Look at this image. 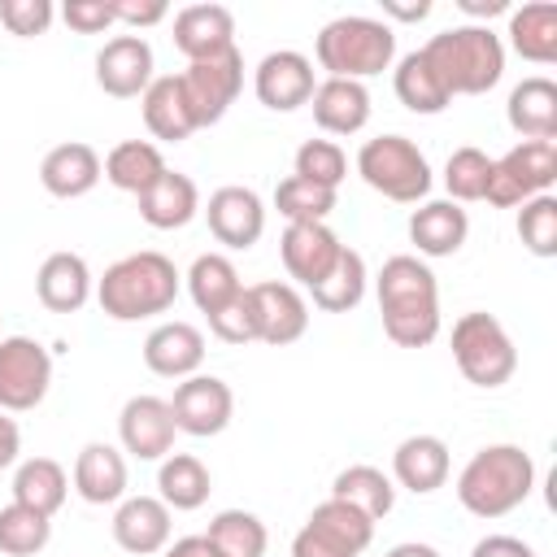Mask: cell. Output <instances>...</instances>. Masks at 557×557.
Listing matches in <instances>:
<instances>
[{"instance_id":"4316f807","label":"cell","mask_w":557,"mask_h":557,"mask_svg":"<svg viewBox=\"0 0 557 557\" xmlns=\"http://www.w3.org/2000/svg\"><path fill=\"white\" fill-rule=\"evenodd\" d=\"M505 117H509V126H513L522 139L553 144V139H557V83L544 78V74L522 78V83L509 91Z\"/></svg>"},{"instance_id":"52a82bcc","label":"cell","mask_w":557,"mask_h":557,"mask_svg":"<svg viewBox=\"0 0 557 557\" xmlns=\"http://www.w3.org/2000/svg\"><path fill=\"white\" fill-rule=\"evenodd\" d=\"M453 361L466 374V383L500 387L518 370V348H513L509 331L500 326V318L474 309V313H461L453 322Z\"/></svg>"},{"instance_id":"8d00e7d4","label":"cell","mask_w":557,"mask_h":557,"mask_svg":"<svg viewBox=\"0 0 557 557\" xmlns=\"http://www.w3.org/2000/svg\"><path fill=\"white\" fill-rule=\"evenodd\" d=\"M366 283H370V274H366V257H361L357 248L344 244L339 257H335V265L326 270L322 283L309 287V296H313V305H318L322 313H348V309L361 305Z\"/></svg>"},{"instance_id":"ac0fdd59","label":"cell","mask_w":557,"mask_h":557,"mask_svg":"<svg viewBox=\"0 0 557 557\" xmlns=\"http://www.w3.org/2000/svg\"><path fill=\"white\" fill-rule=\"evenodd\" d=\"M248 292H252V305H257L261 344L283 348V344H296L309 331V300L300 296L296 283L265 278V283H252Z\"/></svg>"},{"instance_id":"ffe728a7","label":"cell","mask_w":557,"mask_h":557,"mask_svg":"<svg viewBox=\"0 0 557 557\" xmlns=\"http://www.w3.org/2000/svg\"><path fill=\"white\" fill-rule=\"evenodd\" d=\"M174 48L187 61H209L235 48V13L226 4H187L174 13Z\"/></svg>"},{"instance_id":"277c9868","label":"cell","mask_w":557,"mask_h":557,"mask_svg":"<svg viewBox=\"0 0 557 557\" xmlns=\"http://www.w3.org/2000/svg\"><path fill=\"white\" fill-rule=\"evenodd\" d=\"M535 487V461L518 444H487L479 448L457 474V500L474 518H505L513 513Z\"/></svg>"},{"instance_id":"74e56055","label":"cell","mask_w":557,"mask_h":557,"mask_svg":"<svg viewBox=\"0 0 557 557\" xmlns=\"http://www.w3.org/2000/svg\"><path fill=\"white\" fill-rule=\"evenodd\" d=\"M187 292H191L196 309L209 318L226 300H235L244 292V283H239V270H235V261L226 252H200L191 261V270H187Z\"/></svg>"},{"instance_id":"d4e9b609","label":"cell","mask_w":557,"mask_h":557,"mask_svg":"<svg viewBox=\"0 0 557 557\" xmlns=\"http://www.w3.org/2000/svg\"><path fill=\"white\" fill-rule=\"evenodd\" d=\"M74 492L87 505H117L126 496V457L122 448L91 440L74 457Z\"/></svg>"},{"instance_id":"836d02e7","label":"cell","mask_w":557,"mask_h":557,"mask_svg":"<svg viewBox=\"0 0 557 557\" xmlns=\"http://www.w3.org/2000/svg\"><path fill=\"white\" fill-rule=\"evenodd\" d=\"M165 157L157 144L148 139H122L109 148L104 157V178L117 187V191H131V196H144L161 174H165Z\"/></svg>"},{"instance_id":"f6af8a7d","label":"cell","mask_w":557,"mask_h":557,"mask_svg":"<svg viewBox=\"0 0 557 557\" xmlns=\"http://www.w3.org/2000/svg\"><path fill=\"white\" fill-rule=\"evenodd\" d=\"M209 331H213L222 344H257V339H261V322H257L252 292L244 287L235 300H226L218 313H209Z\"/></svg>"},{"instance_id":"7dc6e473","label":"cell","mask_w":557,"mask_h":557,"mask_svg":"<svg viewBox=\"0 0 557 557\" xmlns=\"http://www.w3.org/2000/svg\"><path fill=\"white\" fill-rule=\"evenodd\" d=\"M61 17H65V26L78 30V35H104L109 26H117L109 0H65Z\"/></svg>"},{"instance_id":"8fae6325","label":"cell","mask_w":557,"mask_h":557,"mask_svg":"<svg viewBox=\"0 0 557 557\" xmlns=\"http://www.w3.org/2000/svg\"><path fill=\"white\" fill-rule=\"evenodd\" d=\"M178 83H183V96H187V109H191L196 131L200 126H213V122L226 117V109L235 104V96L244 87V57H239V48H226L222 57L187 61V70L178 74Z\"/></svg>"},{"instance_id":"7a4b0ae2","label":"cell","mask_w":557,"mask_h":557,"mask_svg":"<svg viewBox=\"0 0 557 557\" xmlns=\"http://www.w3.org/2000/svg\"><path fill=\"white\" fill-rule=\"evenodd\" d=\"M178 270L165 252H131L122 261H113L100 283H96V300L113 322H139V318H157L165 309H174L178 300Z\"/></svg>"},{"instance_id":"9a60e30c","label":"cell","mask_w":557,"mask_h":557,"mask_svg":"<svg viewBox=\"0 0 557 557\" xmlns=\"http://www.w3.org/2000/svg\"><path fill=\"white\" fill-rule=\"evenodd\" d=\"M152 78H157L152 74V44L144 35H135V30L104 39V48L96 52V83L113 100L144 96Z\"/></svg>"},{"instance_id":"11a10c76","label":"cell","mask_w":557,"mask_h":557,"mask_svg":"<svg viewBox=\"0 0 557 557\" xmlns=\"http://www.w3.org/2000/svg\"><path fill=\"white\" fill-rule=\"evenodd\" d=\"M383 557H440L431 544H418V540H405V544H392Z\"/></svg>"},{"instance_id":"484cf974","label":"cell","mask_w":557,"mask_h":557,"mask_svg":"<svg viewBox=\"0 0 557 557\" xmlns=\"http://www.w3.org/2000/svg\"><path fill=\"white\" fill-rule=\"evenodd\" d=\"M309 109L326 135H357L370 122V91L352 78H322L309 96Z\"/></svg>"},{"instance_id":"f907efd6","label":"cell","mask_w":557,"mask_h":557,"mask_svg":"<svg viewBox=\"0 0 557 557\" xmlns=\"http://www.w3.org/2000/svg\"><path fill=\"white\" fill-rule=\"evenodd\" d=\"M17 453H22V431H17V422L0 409V470H9V466L17 461Z\"/></svg>"},{"instance_id":"7402d4cb","label":"cell","mask_w":557,"mask_h":557,"mask_svg":"<svg viewBox=\"0 0 557 557\" xmlns=\"http://www.w3.org/2000/svg\"><path fill=\"white\" fill-rule=\"evenodd\" d=\"M144 366L161 379H191L205 366V335L191 322H161L144 339Z\"/></svg>"},{"instance_id":"db71d44e","label":"cell","mask_w":557,"mask_h":557,"mask_svg":"<svg viewBox=\"0 0 557 557\" xmlns=\"http://www.w3.org/2000/svg\"><path fill=\"white\" fill-rule=\"evenodd\" d=\"M383 13H387V17H400V22H422V17L431 13V4H426V0H418V4H396V0H383Z\"/></svg>"},{"instance_id":"f35d334b","label":"cell","mask_w":557,"mask_h":557,"mask_svg":"<svg viewBox=\"0 0 557 557\" xmlns=\"http://www.w3.org/2000/svg\"><path fill=\"white\" fill-rule=\"evenodd\" d=\"M205 535L226 557H265V548H270L265 522L257 513H248V509H222V513H213V522H209Z\"/></svg>"},{"instance_id":"4fadbf2b","label":"cell","mask_w":557,"mask_h":557,"mask_svg":"<svg viewBox=\"0 0 557 557\" xmlns=\"http://www.w3.org/2000/svg\"><path fill=\"white\" fill-rule=\"evenodd\" d=\"M313 61L296 48H278V52H265L252 70V91L265 109L274 113H292L300 104H309L313 96Z\"/></svg>"},{"instance_id":"f546056e","label":"cell","mask_w":557,"mask_h":557,"mask_svg":"<svg viewBox=\"0 0 557 557\" xmlns=\"http://www.w3.org/2000/svg\"><path fill=\"white\" fill-rule=\"evenodd\" d=\"M139 200V218L148 222V226H157V231H178V226H187L196 213H200V191H196V183L187 178V174H178V170H165L144 196H135Z\"/></svg>"},{"instance_id":"bcb514c9","label":"cell","mask_w":557,"mask_h":557,"mask_svg":"<svg viewBox=\"0 0 557 557\" xmlns=\"http://www.w3.org/2000/svg\"><path fill=\"white\" fill-rule=\"evenodd\" d=\"M52 17H57L52 0H0V22H4V30L17 35V39L44 35V30L52 26Z\"/></svg>"},{"instance_id":"5bb4252c","label":"cell","mask_w":557,"mask_h":557,"mask_svg":"<svg viewBox=\"0 0 557 557\" xmlns=\"http://www.w3.org/2000/svg\"><path fill=\"white\" fill-rule=\"evenodd\" d=\"M174 413H170V400L161 396H131L117 413V440H122V453H131L135 461H161L170 457L174 448Z\"/></svg>"},{"instance_id":"ba28073f","label":"cell","mask_w":557,"mask_h":557,"mask_svg":"<svg viewBox=\"0 0 557 557\" xmlns=\"http://www.w3.org/2000/svg\"><path fill=\"white\" fill-rule=\"evenodd\" d=\"M553 183H557V144L522 139L505 157L492 161L483 200L496 205V209H513V205H522L531 196H544Z\"/></svg>"},{"instance_id":"9c48e42d","label":"cell","mask_w":557,"mask_h":557,"mask_svg":"<svg viewBox=\"0 0 557 557\" xmlns=\"http://www.w3.org/2000/svg\"><path fill=\"white\" fill-rule=\"evenodd\" d=\"M374 540V522L344 500L313 505L309 522L292 540V557H361Z\"/></svg>"},{"instance_id":"1f68e13d","label":"cell","mask_w":557,"mask_h":557,"mask_svg":"<svg viewBox=\"0 0 557 557\" xmlns=\"http://www.w3.org/2000/svg\"><path fill=\"white\" fill-rule=\"evenodd\" d=\"M392 87H396V100L409 109V113H422V117H435L453 104L448 87L440 83V74L431 70V61L422 57V48L405 52L392 70Z\"/></svg>"},{"instance_id":"7c38bea8","label":"cell","mask_w":557,"mask_h":557,"mask_svg":"<svg viewBox=\"0 0 557 557\" xmlns=\"http://www.w3.org/2000/svg\"><path fill=\"white\" fill-rule=\"evenodd\" d=\"M170 413H174V426L183 435L209 440V435H222L231 426L235 396L218 374H191V379H178V387L170 396Z\"/></svg>"},{"instance_id":"f5cc1de1","label":"cell","mask_w":557,"mask_h":557,"mask_svg":"<svg viewBox=\"0 0 557 557\" xmlns=\"http://www.w3.org/2000/svg\"><path fill=\"white\" fill-rule=\"evenodd\" d=\"M457 9L470 17H496V13H509V0H457Z\"/></svg>"},{"instance_id":"7bdbcfd3","label":"cell","mask_w":557,"mask_h":557,"mask_svg":"<svg viewBox=\"0 0 557 557\" xmlns=\"http://www.w3.org/2000/svg\"><path fill=\"white\" fill-rule=\"evenodd\" d=\"M274 209H278L287 222H326L331 209H335V191L287 174V178L274 187Z\"/></svg>"},{"instance_id":"681fc988","label":"cell","mask_w":557,"mask_h":557,"mask_svg":"<svg viewBox=\"0 0 557 557\" xmlns=\"http://www.w3.org/2000/svg\"><path fill=\"white\" fill-rule=\"evenodd\" d=\"M470 557H535V548L522 544L518 535H483V540L470 548Z\"/></svg>"},{"instance_id":"c3c4849f","label":"cell","mask_w":557,"mask_h":557,"mask_svg":"<svg viewBox=\"0 0 557 557\" xmlns=\"http://www.w3.org/2000/svg\"><path fill=\"white\" fill-rule=\"evenodd\" d=\"M109 9H113V22L131 26L135 35H139L144 26L165 22V13H170V4H165V0H109Z\"/></svg>"},{"instance_id":"8992f818","label":"cell","mask_w":557,"mask_h":557,"mask_svg":"<svg viewBox=\"0 0 557 557\" xmlns=\"http://www.w3.org/2000/svg\"><path fill=\"white\" fill-rule=\"evenodd\" d=\"M357 174L366 178V187H374L396 205H418L431 191V161L405 135L366 139L357 152Z\"/></svg>"},{"instance_id":"d6a6232c","label":"cell","mask_w":557,"mask_h":557,"mask_svg":"<svg viewBox=\"0 0 557 557\" xmlns=\"http://www.w3.org/2000/svg\"><path fill=\"white\" fill-rule=\"evenodd\" d=\"M70 496V474L61 461L52 457H26L17 470H13V500L52 518Z\"/></svg>"},{"instance_id":"6da1fadb","label":"cell","mask_w":557,"mask_h":557,"mask_svg":"<svg viewBox=\"0 0 557 557\" xmlns=\"http://www.w3.org/2000/svg\"><path fill=\"white\" fill-rule=\"evenodd\" d=\"M383 335L400 348H426L440 335V283L413 252H396L374 274Z\"/></svg>"},{"instance_id":"30bf717a","label":"cell","mask_w":557,"mask_h":557,"mask_svg":"<svg viewBox=\"0 0 557 557\" xmlns=\"http://www.w3.org/2000/svg\"><path fill=\"white\" fill-rule=\"evenodd\" d=\"M52 387V352L30 335H0V409L26 413Z\"/></svg>"},{"instance_id":"e575fe53","label":"cell","mask_w":557,"mask_h":557,"mask_svg":"<svg viewBox=\"0 0 557 557\" xmlns=\"http://www.w3.org/2000/svg\"><path fill=\"white\" fill-rule=\"evenodd\" d=\"M331 500H344V505H352L357 513H366L370 522H379V518L392 513L396 487H392V479H387L379 466H366V461H361V466H344V470L335 474Z\"/></svg>"},{"instance_id":"d590c367","label":"cell","mask_w":557,"mask_h":557,"mask_svg":"<svg viewBox=\"0 0 557 557\" xmlns=\"http://www.w3.org/2000/svg\"><path fill=\"white\" fill-rule=\"evenodd\" d=\"M213 492V479H209V466L191 453H170L161 457V470H157V496L165 500V509H200Z\"/></svg>"},{"instance_id":"60d3db41","label":"cell","mask_w":557,"mask_h":557,"mask_svg":"<svg viewBox=\"0 0 557 557\" xmlns=\"http://www.w3.org/2000/svg\"><path fill=\"white\" fill-rule=\"evenodd\" d=\"M487 174H492V157L483 148H453L448 161H444V187H448V200L453 205H466V200H483L487 191Z\"/></svg>"},{"instance_id":"2e32d148","label":"cell","mask_w":557,"mask_h":557,"mask_svg":"<svg viewBox=\"0 0 557 557\" xmlns=\"http://www.w3.org/2000/svg\"><path fill=\"white\" fill-rule=\"evenodd\" d=\"M205 218H209V235L222 244V248H235V252H248L261 231H265V205L252 187H239V183H226L209 196L205 205Z\"/></svg>"},{"instance_id":"603a6c76","label":"cell","mask_w":557,"mask_h":557,"mask_svg":"<svg viewBox=\"0 0 557 557\" xmlns=\"http://www.w3.org/2000/svg\"><path fill=\"white\" fill-rule=\"evenodd\" d=\"M35 296L52 313H78L91 300V270H87V261L78 252H70V248L48 252L39 274H35Z\"/></svg>"},{"instance_id":"4dcf8cb0","label":"cell","mask_w":557,"mask_h":557,"mask_svg":"<svg viewBox=\"0 0 557 557\" xmlns=\"http://www.w3.org/2000/svg\"><path fill=\"white\" fill-rule=\"evenodd\" d=\"M509 48L522 61L553 65L557 61V4L531 0L522 9H509Z\"/></svg>"},{"instance_id":"44dd1931","label":"cell","mask_w":557,"mask_h":557,"mask_svg":"<svg viewBox=\"0 0 557 557\" xmlns=\"http://www.w3.org/2000/svg\"><path fill=\"white\" fill-rule=\"evenodd\" d=\"M100 178H104L100 152H96L91 144H78V139L48 148L44 161H39V183H44V191L57 196V200H78V196H87Z\"/></svg>"},{"instance_id":"f1b7e54d","label":"cell","mask_w":557,"mask_h":557,"mask_svg":"<svg viewBox=\"0 0 557 557\" xmlns=\"http://www.w3.org/2000/svg\"><path fill=\"white\" fill-rule=\"evenodd\" d=\"M139 104H144V126H148V135L161 139V144H183V139L196 131L178 74L152 78L148 91L139 96Z\"/></svg>"},{"instance_id":"ab89813d","label":"cell","mask_w":557,"mask_h":557,"mask_svg":"<svg viewBox=\"0 0 557 557\" xmlns=\"http://www.w3.org/2000/svg\"><path fill=\"white\" fill-rule=\"evenodd\" d=\"M48 540H52V518H44L17 500H9L0 509V553L4 557H35L48 548Z\"/></svg>"},{"instance_id":"816d5d0a","label":"cell","mask_w":557,"mask_h":557,"mask_svg":"<svg viewBox=\"0 0 557 557\" xmlns=\"http://www.w3.org/2000/svg\"><path fill=\"white\" fill-rule=\"evenodd\" d=\"M165 557H226L209 544V535H183L174 544H165Z\"/></svg>"},{"instance_id":"5b68a950","label":"cell","mask_w":557,"mask_h":557,"mask_svg":"<svg viewBox=\"0 0 557 557\" xmlns=\"http://www.w3.org/2000/svg\"><path fill=\"white\" fill-rule=\"evenodd\" d=\"M313 57L326 70V78H374L396 61V30L379 17L344 13L326 22L313 39Z\"/></svg>"},{"instance_id":"3957f363","label":"cell","mask_w":557,"mask_h":557,"mask_svg":"<svg viewBox=\"0 0 557 557\" xmlns=\"http://www.w3.org/2000/svg\"><path fill=\"white\" fill-rule=\"evenodd\" d=\"M422 57L431 61L448 96H483L505 74V44L483 22H466V26H448L431 35L422 44Z\"/></svg>"},{"instance_id":"ee69618b","label":"cell","mask_w":557,"mask_h":557,"mask_svg":"<svg viewBox=\"0 0 557 557\" xmlns=\"http://www.w3.org/2000/svg\"><path fill=\"white\" fill-rule=\"evenodd\" d=\"M518 239L535 257H557V196H531L518 209Z\"/></svg>"},{"instance_id":"83f0119b","label":"cell","mask_w":557,"mask_h":557,"mask_svg":"<svg viewBox=\"0 0 557 557\" xmlns=\"http://www.w3.org/2000/svg\"><path fill=\"white\" fill-rule=\"evenodd\" d=\"M470 235V218L453 200H426L409 213V239L418 257H453Z\"/></svg>"},{"instance_id":"cb8c5ba5","label":"cell","mask_w":557,"mask_h":557,"mask_svg":"<svg viewBox=\"0 0 557 557\" xmlns=\"http://www.w3.org/2000/svg\"><path fill=\"white\" fill-rule=\"evenodd\" d=\"M448 466V444L440 435H409L392 453V479L413 496H431L435 487H444Z\"/></svg>"},{"instance_id":"e0dca14e","label":"cell","mask_w":557,"mask_h":557,"mask_svg":"<svg viewBox=\"0 0 557 557\" xmlns=\"http://www.w3.org/2000/svg\"><path fill=\"white\" fill-rule=\"evenodd\" d=\"M339 235L326 226V222H287L283 239H278V257H283V270L309 292L313 283L326 278V270L335 265L339 257Z\"/></svg>"},{"instance_id":"d6986e66","label":"cell","mask_w":557,"mask_h":557,"mask_svg":"<svg viewBox=\"0 0 557 557\" xmlns=\"http://www.w3.org/2000/svg\"><path fill=\"white\" fill-rule=\"evenodd\" d=\"M113 540L131 557L165 553L170 544V509L161 496H122L113 509Z\"/></svg>"},{"instance_id":"b9f144b4","label":"cell","mask_w":557,"mask_h":557,"mask_svg":"<svg viewBox=\"0 0 557 557\" xmlns=\"http://www.w3.org/2000/svg\"><path fill=\"white\" fill-rule=\"evenodd\" d=\"M296 170V178H305V183H318V187H326V191H339V183H344V174H348V157H344V148L335 144V139H305L300 148H296V161H292Z\"/></svg>"}]
</instances>
